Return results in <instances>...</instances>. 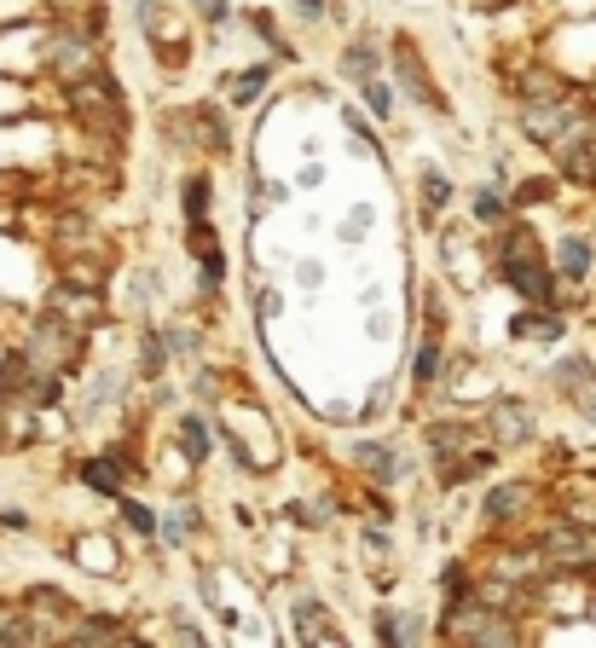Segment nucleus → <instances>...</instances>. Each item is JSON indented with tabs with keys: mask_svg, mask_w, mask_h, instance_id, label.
I'll return each instance as SVG.
<instances>
[{
	"mask_svg": "<svg viewBox=\"0 0 596 648\" xmlns=\"http://www.w3.org/2000/svg\"><path fill=\"white\" fill-rule=\"evenodd\" d=\"M504 272H510V284H515L527 301H551V278H544L538 255H533V244H527V232H522V244L504 249Z\"/></svg>",
	"mask_w": 596,
	"mask_h": 648,
	"instance_id": "obj_1",
	"label": "nucleus"
},
{
	"mask_svg": "<svg viewBox=\"0 0 596 648\" xmlns=\"http://www.w3.org/2000/svg\"><path fill=\"white\" fill-rule=\"evenodd\" d=\"M75 111H82L93 127H111V134H122V111H116V93L105 88H75Z\"/></svg>",
	"mask_w": 596,
	"mask_h": 648,
	"instance_id": "obj_2",
	"label": "nucleus"
},
{
	"mask_svg": "<svg viewBox=\"0 0 596 648\" xmlns=\"http://www.w3.org/2000/svg\"><path fill=\"white\" fill-rule=\"evenodd\" d=\"M556 377H562V388H574L579 411H585V418L596 423V377H590V366H585V359H567V366H562Z\"/></svg>",
	"mask_w": 596,
	"mask_h": 648,
	"instance_id": "obj_3",
	"label": "nucleus"
},
{
	"mask_svg": "<svg viewBox=\"0 0 596 648\" xmlns=\"http://www.w3.org/2000/svg\"><path fill=\"white\" fill-rule=\"evenodd\" d=\"M562 272H567V278H585V272H590V244H585V238H567V244H562Z\"/></svg>",
	"mask_w": 596,
	"mask_h": 648,
	"instance_id": "obj_4",
	"label": "nucleus"
},
{
	"mask_svg": "<svg viewBox=\"0 0 596 648\" xmlns=\"http://www.w3.org/2000/svg\"><path fill=\"white\" fill-rule=\"evenodd\" d=\"M179 446H186V457L203 463V452H209V423H203V418H186V429H179Z\"/></svg>",
	"mask_w": 596,
	"mask_h": 648,
	"instance_id": "obj_5",
	"label": "nucleus"
},
{
	"mask_svg": "<svg viewBox=\"0 0 596 648\" xmlns=\"http://www.w3.org/2000/svg\"><path fill=\"white\" fill-rule=\"evenodd\" d=\"M359 463H366L377 481H394V475H400V470H394V452H388V446H359Z\"/></svg>",
	"mask_w": 596,
	"mask_h": 648,
	"instance_id": "obj_6",
	"label": "nucleus"
},
{
	"mask_svg": "<svg viewBox=\"0 0 596 648\" xmlns=\"http://www.w3.org/2000/svg\"><path fill=\"white\" fill-rule=\"evenodd\" d=\"M499 434H504V440H515V434H527V411H515V405H504V411H499Z\"/></svg>",
	"mask_w": 596,
	"mask_h": 648,
	"instance_id": "obj_7",
	"label": "nucleus"
},
{
	"mask_svg": "<svg viewBox=\"0 0 596 648\" xmlns=\"http://www.w3.org/2000/svg\"><path fill=\"white\" fill-rule=\"evenodd\" d=\"M515 504H522V492H515V486H499V492H492V515H504V510H515Z\"/></svg>",
	"mask_w": 596,
	"mask_h": 648,
	"instance_id": "obj_8",
	"label": "nucleus"
},
{
	"mask_svg": "<svg viewBox=\"0 0 596 648\" xmlns=\"http://www.w3.org/2000/svg\"><path fill=\"white\" fill-rule=\"evenodd\" d=\"M423 197H429V209H440V203H446V179H440V174H423Z\"/></svg>",
	"mask_w": 596,
	"mask_h": 648,
	"instance_id": "obj_9",
	"label": "nucleus"
},
{
	"mask_svg": "<svg viewBox=\"0 0 596 648\" xmlns=\"http://www.w3.org/2000/svg\"><path fill=\"white\" fill-rule=\"evenodd\" d=\"M88 486H105V492H116V475H111V463H88Z\"/></svg>",
	"mask_w": 596,
	"mask_h": 648,
	"instance_id": "obj_10",
	"label": "nucleus"
},
{
	"mask_svg": "<svg viewBox=\"0 0 596 648\" xmlns=\"http://www.w3.org/2000/svg\"><path fill=\"white\" fill-rule=\"evenodd\" d=\"M186 209H192V220H197L203 209H209V186H203V179H197V186L186 192Z\"/></svg>",
	"mask_w": 596,
	"mask_h": 648,
	"instance_id": "obj_11",
	"label": "nucleus"
},
{
	"mask_svg": "<svg viewBox=\"0 0 596 648\" xmlns=\"http://www.w3.org/2000/svg\"><path fill=\"white\" fill-rule=\"evenodd\" d=\"M366 99H371V111H382V116H388V105H394V93H388L382 82H371V88H366Z\"/></svg>",
	"mask_w": 596,
	"mask_h": 648,
	"instance_id": "obj_12",
	"label": "nucleus"
},
{
	"mask_svg": "<svg viewBox=\"0 0 596 648\" xmlns=\"http://www.w3.org/2000/svg\"><path fill=\"white\" fill-rule=\"evenodd\" d=\"M127 522H134L140 533H151V527H157V515H151V510H140V504H127Z\"/></svg>",
	"mask_w": 596,
	"mask_h": 648,
	"instance_id": "obj_13",
	"label": "nucleus"
},
{
	"mask_svg": "<svg viewBox=\"0 0 596 648\" xmlns=\"http://www.w3.org/2000/svg\"><path fill=\"white\" fill-rule=\"evenodd\" d=\"M434 366H440V353H434V342H429V348L418 353V377L429 382V377H434Z\"/></svg>",
	"mask_w": 596,
	"mask_h": 648,
	"instance_id": "obj_14",
	"label": "nucleus"
},
{
	"mask_svg": "<svg viewBox=\"0 0 596 648\" xmlns=\"http://www.w3.org/2000/svg\"><path fill=\"white\" fill-rule=\"evenodd\" d=\"M475 215L481 220H499V197H475Z\"/></svg>",
	"mask_w": 596,
	"mask_h": 648,
	"instance_id": "obj_15",
	"label": "nucleus"
},
{
	"mask_svg": "<svg viewBox=\"0 0 596 648\" xmlns=\"http://www.w3.org/2000/svg\"><path fill=\"white\" fill-rule=\"evenodd\" d=\"M348 70H353V75H371V53H366V47H359V53L348 59Z\"/></svg>",
	"mask_w": 596,
	"mask_h": 648,
	"instance_id": "obj_16",
	"label": "nucleus"
},
{
	"mask_svg": "<svg viewBox=\"0 0 596 648\" xmlns=\"http://www.w3.org/2000/svg\"><path fill=\"white\" fill-rule=\"evenodd\" d=\"M226 7H220V0H203V18H220Z\"/></svg>",
	"mask_w": 596,
	"mask_h": 648,
	"instance_id": "obj_17",
	"label": "nucleus"
},
{
	"mask_svg": "<svg viewBox=\"0 0 596 648\" xmlns=\"http://www.w3.org/2000/svg\"><path fill=\"white\" fill-rule=\"evenodd\" d=\"M296 7H301L307 18H314V12H319V0H296Z\"/></svg>",
	"mask_w": 596,
	"mask_h": 648,
	"instance_id": "obj_18",
	"label": "nucleus"
}]
</instances>
